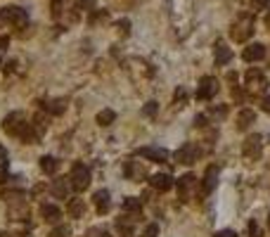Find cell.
I'll list each match as a JSON object with an SVG mask.
<instances>
[{"label":"cell","instance_id":"cell-36","mask_svg":"<svg viewBox=\"0 0 270 237\" xmlns=\"http://www.w3.org/2000/svg\"><path fill=\"white\" fill-rule=\"evenodd\" d=\"M216 118H225V114H227V107H216L214 112H211Z\"/></svg>","mask_w":270,"mask_h":237},{"label":"cell","instance_id":"cell-14","mask_svg":"<svg viewBox=\"0 0 270 237\" xmlns=\"http://www.w3.org/2000/svg\"><path fill=\"white\" fill-rule=\"evenodd\" d=\"M138 154L145 157L147 162H154V164H163L166 159H168V152L163 150V147H154V145H150V147H140Z\"/></svg>","mask_w":270,"mask_h":237},{"label":"cell","instance_id":"cell-29","mask_svg":"<svg viewBox=\"0 0 270 237\" xmlns=\"http://www.w3.org/2000/svg\"><path fill=\"white\" fill-rule=\"evenodd\" d=\"M48 237H71V228L69 226H57Z\"/></svg>","mask_w":270,"mask_h":237},{"label":"cell","instance_id":"cell-7","mask_svg":"<svg viewBox=\"0 0 270 237\" xmlns=\"http://www.w3.org/2000/svg\"><path fill=\"white\" fill-rule=\"evenodd\" d=\"M50 12H53V17L57 22H62V19L76 22L78 19V14L71 10V2L69 0H50Z\"/></svg>","mask_w":270,"mask_h":237},{"label":"cell","instance_id":"cell-21","mask_svg":"<svg viewBox=\"0 0 270 237\" xmlns=\"http://www.w3.org/2000/svg\"><path fill=\"white\" fill-rule=\"evenodd\" d=\"M66 214H69V218H83V214H86V202L78 199V197L69 199V204H66Z\"/></svg>","mask_w":270,"mask_h":237},{"label":"cell","instance_id":"cell-45","mask_svg":"<svg viewBox=\"0 0 270 237\" xmlns=\"http://www.w3.org/2000/svg\"><path fill=\"white\" fill-rule=\"evenodd\" d=\"M266 26H270V12H268V17H266Z\"/></svg>","mask_w":270,"mask_h":237},{"label":"cell","instance_id":"cell-39","mask_svg":"<svg viewBox=\"0 0 270 237\" xmlns=\"http://www.w3.org/2000/svg\"><path fill=\"white\" fill-rule=\"evenodd\" d=\"M261 109H263L266 114H270V95H266V100L261 102Z\"/></svg>","mask_w":270,"mask_h":237},{"label":"cell","instance_id":"cell-12","mask_svg":"<svg viewBox=\"0 0 270 237\" xmlns=\"http://www.w3.org/2000/svg\"><path fill=\"white\" fill-rule=\"evenodd\" d=\"M140 216H142L140 199L126 197V199H123V218H128V223H135V221H140Z\"/></svg>","mask_w":270,"mask_h":237},{"label":"cell","instance_id":"cell-17","mask_svg":"<svg viewBox=\"0 0 270 237\" xmlns=\"http://www.w3.org/2000/svg\"><path fill=\"white\" fill-rule=\"evenodd\" d=\"M7 216H10V221H29V204H26V199L24 202H12L10 209H7Z\"/></svg>","mask_w":270,"mask_h":237},{"label":"cell","instance_id":"cell-28","mask_svg":"<svg viewBox=\"0 0 270 237\" xmlns=\"http://www.w3.org/2000/svg\"><path fill=\"white\" fill-rule=\"evenodd\" d=\"M157 112H159V105H157L154 100H152V102H147V105L142 107V114H145V117H150V118L157 117Z\"/></svg>","mask_w":270,"mask_h":237},{"label":"cell","instance_id":"cell-41","mask_svg":"<svg viewBox=\"0 0 270 237\" xmlns=\"http://www.w3.org/2000/svg\"><path fill=\"white\" fill-rule=\"evenodd\" d=\"M214 237H237V233H232V230H220V233H216Z\"/></svg>","mask_w":270,"mask_h":237},{"label":"cell","instance_id":"cell-10","mask_svg":"<svg viewBox=\"0 0 270 237\" xmlns=\"http://www.w3.org/2000/svg\"><path fill=\"white\" fill-rule=\"evenodd\" d=\"M123 173H126V178H128V180L140 183V180H145V176H147V169H145V164H142V162L128 159V162H123Z\"/></svg>","mask_w":270,"mask_h":237},{"label":"cell","instance_id":"cell-22","mask_svg":"<svg viewBox=\"0 0 270 237\" xmlns=\"http://www.w3.org/2000/svg\"><path fill=\"white\" fill-rule=\"evenodd\" d=\"M214 55H216V64H227L232 59V50L225 43H220V41L214 45Z\"/></svg>","mask_w":270,"mask_h":237},{"label":"cell","instance_id":"cell-8","mask_svg":"<svg viewBox=\"0 0 270 237\" xmlns=\"http://www.w3.org/2000/svg\"><path fill=\"white\" fill-rule=\"evenodd\" d=\"M244 81H247V90L251 95H259V93H266V90H268V81H266V76L261 74L259 69H249L247 76H244Z\"/></svg>","mask_w":270,"mask_h":237},{"label":"cell","instance_id":"cell-13","mask_svg":"<svg viewBox=\"0 0 270 237\" xmlns=\"http://www.w3.org/2000/svg\"><path fill=\"white\" fill-rule=\"evenodd\" d=\"M242 154L247 157L249 162H256L261 157V135H249L244 145H242Z\"/></svg>","mask_w":270,"mask_h":237},{"label":"cell","instance_id":"cell-9","mask_svg":"<svg viewBox=\"0 0 270 237\" xmlns=\"http://www.w3.org/2000/svg\"><path fill=\"white\" fill-rule=\"evenodd\" d=\"M199 154H202V147H199L197 142H185L183 147L173 154V159L178 164H187V166H190V164H195L197 159H199Z\"/></svg>","mask_w":270,"mask_h":237},{"label":"cell","instance_id":"cell-20","mask_svg":"<svg viewBox=\"0 0 270 237\" xmlns=\"http://www.w3.org/2000/svg\"><path fill=\"white\" fill-rule=\"evenodd\" d=\"M41 218H43L45 223H54L57 226L62 221V211L54 204H41Z\"/></svg>","mask_w":270,"mask_h":237},{"label":"cell","instance_id":"cell-30","mask_svg":"<svg viewBox=\"0 0 270 237\" xmlns=\"http://www.w3.org/2000/svg\"><path fill=\"white\" fill-rule=\"evenodd\" d=\"M185 100H187V93H185V88H178V90H175V97H173V105H175V107H178L180 102L185 105Z\"/></svg>","mask_w":270,"mask_h":237},{"label":"cell","instance_id":"cell-15","mask_svg":"<svg viewBox=\"0 0 270 237\" xmlns=\"http://www.w3.org/2000/svg\"><path fill=\"white\" fill-rule=\"evenodd\" d=\"M69 187H71L69 178H54L53 185H50V194L54 199H66L69 197Z\"/></svg>","mask_w":270,"mask_h":237},{"label":"cell","instance_id":"cell-33","mask_svg":"<svg viewBox=\"0 0 270 237\" xmlns=\"http://www.w3.org/2000/svg\"><path fill=\"white\" fill-rule=\"evenodd\" d=\"M249 237H263V233H261V228L256 221H249Z\"/></svg>","mask_w":270,"mask_h":237},{"label":"cell","instance_id":"cell-6","mask_svg":"<svg viewBox=\"0 0 270 237\" xmlns=\"http://www.w3.org/2000/svg\"><path fill=\"white\" fill-rule=\"evenodd\" d=\"M218 90H220V83H218L214 76H202V78H199V88H197V100L209 102V100L216 97Z\"/></svg>","mask_w":270,"mask_h":237},{"label":"cell","instance_id":"cell-1","mask_svg":"<svg viewBox=\"0 0 270 237\" xmlns=\"http://www.w3.org/2000/svg\"><path fill=\"white\" fill-rule=\"evenodd\" d=\"M29 128H31V121H29V117L24 112H12V114H7L2 118V130L7 135H12V138L24 140V135L29 133Z\"/></svg>","mask_w":270,"mask_h":237},{"label":"cell","instance_id":"cell-44","mask_svg":"<svg viewBox=\"0 0 270 237\" xmlns=\"http://www.w3.org/2000/svg\"><path fill=\"white\" fill-rule=\"evenodd\" d=\"M0 237H12L10 233H5V230H0Z\"/></svg>","mask_w":270,"mask_h":237},{"label":"cell","instance_id":"cell-42","mask_svg":"<svg viewBox=\"0 0 270 237\" xmlns=\"http://www.w3.org/2000/svg\"><path fill=\"white\" fill-rule=\"evenodd\" d=\"M0 164H7V150L0 145Z\"/></svg>","mask_w":270,"mask_h":237},{"label":"cell","instance_id":"cell-16","mask_svg":"<svg viewBox=\"0 0 270 237\" xmlns=\"http://www.w3.org/2000/svg\"><path fill=\"white\" fill-rule=\"evenodd\" d=\"M150 185L154 187V190H159V192H168L173 185H175V180H173L168 173H157V176H152L150 178Z\"/></svg>","mask_w":270,"mask_h":237},{"label":"cell","instance_id":"cell-26","mask_svg":"<svg viewBox=\"0 0 270 237\" xmlns=\"http://www.w3.org/2000/svg\"><path fill=\"white\" fill-rule=\"evenodd\" d=\"M57 159L54 157H50V154H45V157H41V171L43 173H48V176H53L54 171H57Z\"/></svg>","mask_w":270,"mask_h":237},{"label":"cell","instance_id":"cell-11","mask_svg":"<svg viewBox=\"0 0 270 237\" xmlns=\"http://www.w3.org/2000/svg\"><path fill=\"white\" fill-rule=\"evenodd\" d=\"M218 185V166L216 164H211L209 169H206L204 178H202V185H199V194H211L216 190Z\"/></svg>","mask_w":270,"mask_h":237},{"label":"cell","instance_id":"cell-46","mask_svg":"<svg viewBox=\"0 0 270 237\" xmlns=\"http://www.w3.org/2000/svg\"><path fill=\"white\" fill-rule=\"evenodd\" d=\"M268 228H270V218H268Z\"/></svg>","mask_w":270,"mask_h":237},{"label":"cell","instance_id":"cell-38","mask_svg":"<svg viewBox=\"0 0 270 237\" xmlns=\"http://www.w3.org/2000/svg\"><path fill=\"white\" fill-rule=\"evenodd\" d=\"M195 126H197V128H204V126H206V117H204V114H199V117L195 118Z\"/></svg>","mask_w":270,"mask_h":237},{"label":"cell","instance_id":"cell-5","mask_svg":"<svg viewBox=\"0 0 270 237\" xmlns=\"http://www.w3.org/2000/svg\"><path fill=\"white\" fill-rule=\"evenodd\" d=\"M195 194H199V183L192 173H187L178 180V197H180V202H192Z\"/></svg>","mask_w":270,"mask_h":237},{"label":"cell","instance_id":"cell-3","mask_svg":"<svg viewBox=\"0 0 270 237\" xmlns=\"http://www.w3.org/2000/svg\"><path fill=\"white\" fill-rule=\"evenodd\" d=\"M251 33H254V17H251V14H242V17L235 19L232 26H230V38H232L235 43H244V41H249Z\"/></svg>","mask_w":270,"mask_h":237},{"label":"cell","instance_id":"cell-34","mask_svg":"<svg viewBox=\"0 0 270 237\" xmlns=\"http://www.w3.org/2000/svg\"><path fill=\"white\" fill-rule=\"evenodd\" d=\"M116 29H119L121 36H128V33H130V22H128V19H121V22L116 24Z\"/></svg>","mask_w":270,"mask_h":237},{"label":"cell","instance_id":"cell-27","mask_svg":"<svg viewBox=\"0 0 270 237\" xmlns=\"http://www.w3.org/2000/svg\"><path fill=\"white\" fill-rule=\"evenodd\" d=\"M114 118H116L114 109H102L98 117H95V121H98L100 126H109V123H114Z\"/></svg>","mask_w":270,"mask_h":237},{"label":"cell","instance_id":"cell-23","mask_svg":"<svg viewBox=\"0 0 270 237\" xmlns=\"http://www.w3.org/2000/svg\"><path fill=\"white\" fill-rule=\"evenodd\" d=\"M254 121H256V114H254L251 109H242L237 114V123H235V126H237V130H247Z\"/></svg>","mask_w":270,"mask_h":237},{"label":"cell","instance_id":"cell-31","mask_svg":"<svg viewBox=\"0 0 270 237\" xmlns=\"http://www.w3.org/2000/svg\"><path fill=\"white\" fill-rule=\"evenodd\" d=\"M83 237H109V235H107V230H105V228H90Z\"/></svg>","mask_w":270,"mask_h":237},{"label":"cell","instance_id":"cell-35","mask_svg":"<svg viewBox=\"0 0 270 237\" xmlns=\"http://www.w3.org/2000/svg\"><path fill=\"white\" fill-rule=\"evenodd\" d=\"M76 5H78V7H81V10H93V7H95V0H76Z\"/></svg>","mask_w":270,"mask_h":237},{"label":"cell","instance_id":"cell-37","mask_svg":"<svg viewBox=\"0 0 270 237\" xmlns=\"http://www.w3.org/2000/svg\"><path fill=\"white\" fill-rule=\"evenodd\" d=\"M7 180V164H0V183Z\"/></svg>","mask_w":270,"mask_h":237},{"label":"cell","instance_id":"cell-25","mask_svg":"<svg viewBox=\"0 0 270 237\" xmlns=\"http://www.w3.org/2000/svg\"><path fill=\"white\" fill-rule=\"evenodd\" d=\"M45 109H48V114L59 117V114H64L66 112V100H50V102L45 105Z\"/></svg>","mask_w":270,"mask_h":237},{"label":"cell","instance_id":"cell-19","mask_svg":"<svg viewBox=\"0 0 270 237\" xmlns=\"http://www.w3.org/2000/svg\"><path fill=\"white\" fill-rule=\"evenodd\" d=\"M109 199H111V197H109L107 190H98V192L93 194V204H95V209H98L100 216H105L109 211V206H111Z\"/></svg>","mask_w":270,"mask_h":237},{"label":"cell","instance_id":"cell-2","mask_svg":"<svg viewBox=\"0 0 270 237\" xmlns=\"http://www.w3.org/2000/svg\"><path fill=\"white\" fill-rule=\"evenodd\" d=\"M29 24V14L26 10L10 5V7H2L0 10V26H10V29H24Z\"/></svg>","mask_w":270,"mask_h":237},{"label":"cell","instance_id":"cell-4","mask_svg":"<svg viewBox=\"0 0 270 237\" xmlns=\"http://www.w3.org/2000/svg\"><path fill=\"white\" fill-rule=\"evenodd\" d=\"M69 180H71V187H74L76 192H83V190H88V185H90V171H88L86 164L76 162L74 166H71Z\"/></svg>","mask_w":270,"mask_h":237},{"label":"cell","instance_id":"cell-24","mask_svg":"<svg viewBox=\"0 0 270 237\" xmlns=\"http://www.w3.org/2000/svg\"><path fill=\"white\" fill-rule=\"evenodd\" d=\"M31 126H33V130L43 138V133H45V128H48V117H45V112H38V114H33V118H31Z\"/></svg>","mask_w":270,"mask_h":237},{"label":"cell","instance_id":"cell-32","mask_svg":"<svg viewBox=\"0 0 270 237\" xmlns=\"http://www.w3.org/2000/svg\"><path fill=\"white\" fill-rule=\"evenodd\" d=\"M159 235V226H157V223H150V226L145 228V233H142L140 237H157Z\"/></svg>","mask_w":270,"mask_h":237},{"label":"cell","instance_id":"cell-43","mask_svg":"<svg viewBox=\"0 0 270 237\" xmlns=\"http://www.w3.org/2000/svg\"><path fill=\"white\" fill-rule=\"evenodd\" d=\"M251 2H254V7H256V10H259V7H263V5H266V0H251Z\"/></svg>","mask_w":270,"mask_h":237},{"label":"cell","instance_id":"cell-40","mask_svg":"<svg viewBox=\"0 0 270 237\" xmlns=\"http://www.w3.org/2000/svg\"><path fill=\"white\" fill-rule=\"evenodd\" d=\"M7 43H10V38H7V36H2V38H0V55L7 50Z\"/></svg>","mask_w":270,"mask_h":237},{"label":"cell","instance_id":"cell-18","mask_svg":"<svg viewBox=\"0 0 270 237\" xmlns=\"http://www.w3.org/2000/svg\"><path fill=\"white\" fill-rule=\"evenodd\" d=\"M263 57H266V45H261V43H254L242 50V59L244 62H261Z\"/></svg>","mask_w":270,"mask_h":237}]
</instances>
